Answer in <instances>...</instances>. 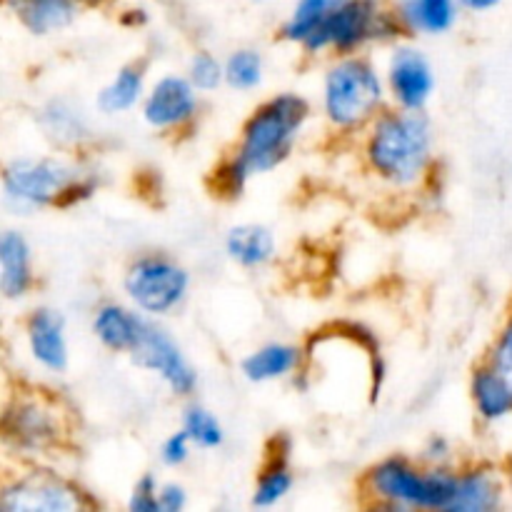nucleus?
I'll list each match as a JSON object with an SVG mask.
<instances>
[{"label": "nucleus", "instance_id": "2f4dec72", "mask_svg": "<svg viewBox=\"0 0 512 512\" xmlns=\"http://www.w3.org/2000/svg\"><path fill=\"white\" fill-rule=\"evenodd\" d=\"M160 512H180L188 508V490L180 483H160L158 490Z\"/></svg>", "mask_w": 512, "mask_h": 512}, {"label": "nucleus", "instance_id": "a211bd4d", "mask_svg": "<svg viewBox=\"0 0 512 512\" xmlns=\"http://www.w3.org/2000/svg\"><path fill=\"white\" fill-rule=\"evenodd\" d=\"M470 400H473L475 415L485 425H498L512 418L510 383L488 360H483L470 375Z\"/></svg>", "mask_w": 512, "mask_h": 512}, {"label": "nucleus", "instance_id": "0eeeda50", "mask_svg": "<svg viewBox=\"0 0 512 512\" xmlns=\"http://www.w3.org/2000/svg\"><path fill=\"white\" fill-rule=\"evenodd\" d=\"M3 438L18 458L38 463L63 448L68 415L60 400L45 390H20L5 405Z\"/></svg>", "mask_w": 512, "mask_h": 512}, {"label": "nucleus", "instance_id": "f257e3e1", "mask_svg": "<svg viewBox=\"0 0 512 512\" xmlns=\"http://www.w3.org/2000/svg\"><path fill=\"white\" fill-rule=\"evenodd\" d=\"M313 108L305 95L285 90L263 100L240 128L238 145L218 165V193L235 198L255 175L273 173L293 155Z\"/></svg>", "mask_w": 512, "mask_h": 512}, {"label": "nucleus", "instance_id": "20e7f679", "mask_svg": "<svg viewBox=\"0 0 512 512\" xmlns=\"http://www.w3.org/2000/svg\"><path fill=\"white\" fill-rule=\"evenodd\" d=\"M458 485V468L425 465L423 460L390 455L378 460L363 478V493L375 508L450 512Z\"/></svg>", "mask_w": 512, "mask_h": 512}, {"label": "nucleus", "instance_id": "7ed1b4c3", "mask_svg": "<svg viewBox=\"0 0 512 512\" xmlns=\"http://www.w3.org/2000/svg\"><path fill=\"white\" fill-rule=\"evenodd\" d=\"M95 188L98 180L88 168L60 155H20L3 170V203L13 215L80 203Z\"/></svg>", "mask_w": 512, "mask_h": 512}, {"label": "nucleus", "instance_id": "6ab92c4d", "mask_svg": "<svg viewBox=\"0 0 512 512\" xmlns=\"http://www.w3.org/2000/svg\"><path fill=\"white\" fill-rule=\"evenodd\" d=\"M303 365V348L293 343H265L240 360V373L248 383L263 385L295 375Z\"/></svg>", "mask_w": 512, "mask_h": 512}, {"label": "nucleus", "instance_id": "bb28decb", "mask_svg": "<svg viewBox=\"0 0 512 512\" xmlns=\"http://www.w3.org/2000/svg\"><path fill=\"white\" fill-rule=\"evenodd\" d=\"M180 428L193 438L195 448L215 450L225 443V428L220 425L218 415L205 408V405H188L183 410V425Z\"/></svg>", "mask_w": 512, "mask_h": 512}, {"label": "nucleus", "instance_id": "4be33fe9", "mask_svg": "<svg viewBox=\"0 0 512 512\" xmlns=\"http://www.w3.org/2000/svg\"><path fill=\"white\" fill-rule=\"evenodd\" d=\"M145 93H148V85H145V65L143 63H125L123 68H118V73L98 90V98L95 105L103 115H123L128 110L138 108L143 103Z\"/></svg>", "mask_w": 512, "mask_h": 512}, {"label": "nucleus", "instance_id": "ddd939ff", "mask_svg": "<svg viewBox=\"0 0 512 512\" xmlns=\"http://www.w3.org/2000/svg\"><path fill=\"white\" fill-rule=\"evenodd\" d=\"M25 345H28V355L40 370L45 373L60 375L65 373L70 360L68 348V325L60 310L40 305L25 315Z\"/></svg>", "mask_w": 512, "mask_h": 512}, {"label": "nucleus", "instance_id": "6e6552de", "mask_svg": "<svg viewBox=\"0 0 512 512\" xmlns=\"http://www.w3.org/2000/svg\"><path fill=\"white\" fill-rule=\"evenodd\" d=\"M123 293L148 318H165L188 298L190 273L165 253L138 255L123 273Z\"/></svg>", "mask_w": 512, "mask_h": 512}, {"label": "nucleus", "instance_id": "cd10ccee", "mask_svg": "<svg viewBox=\"0 0 512 512\" xmlns=\"http://www.w3.org/2000/svg\"><path fill=\"white\" fill-rule=\"evenodd\" d=\"M190 83L200 90V93H215L220 85H225V65L218 55L210 50H198L193 58L188 60V73Z\"/></svg>", "mask_w": 512, "mask_h": 512}, {"label": "nucleus", "instance_id": "39448f33", "mask_svg": "<svg viewBox=\"0 0 512 512\" xmlns=\"http://www.w3.org/2000/svg\"><path fill=\"white\" fill-rule=\"evenodd\" d=\"M323 118L335 133H360L390 105L385 75L363 53L333 58L323 75Z\"/></svg>", "mask_w": 512, "mask_h": 512}, {"label": "nucleus", "instance_id": "f704fd0d", "mask_svg": "<svg viewBox=\"0 0 512 512\" xmlns=\"http://www.w3.org/2000/svg\"><path fill=\"white\" fill-rule=\"evenodd\" d=\"M80 5H100V3H105V0H78Z\"/></svg>", "mask_w": 512, "mask_h": 512}, {"label": "nucleus", "instance_id": "a878e982", "mask_svg": "<svg viewBox=\"0 0 512 512\" xmlns=\"http://www.w3.org/2000/svg\"><path fill=\"white\" fill-rule=\"evenodd\" d=\"M225 85L238 93L255 90L265 78V58L255 48H238L223 60Z\"/></svg>", "mask_w": 512, "mask_h": 512}, {"label": "nucleus", "instance_id": "c756f323", "mask_svg": "<svg viewBox=\"0 0 512 512\" xmlns=\"http://www.w3.org/2000/svg\"><path fill=\"white\" fill-rule=\"evenodd\" d=\"M158 490L160 480L153 473L140 475L138 483L133 485V493L128 498V510L130 512H160L158 505Z\"/></svg>", "mask_w": 512, "mask_h": 512}, {"label": "nucleus", "instance_id": "c85d7f7f", "mask_svg": "<svg viewBox=\"0 0 512 512\" xmlns=\"http://www.w3.org/2000/svg\"><path fill=\"white\" fill-rule=\"evenodd\" d=\"M485 360H488V363L493 365L505 380H508L512 388V310L505 315L503 325H500L498 333H495L493 345H490Z\"/></svg>", "mask_w": 512, "mask_h": 512}, {"label": "nucleus", "instance_id": "5701e85b", "mask_svg": "<svg viewBox=\"0 0 512 512\" xmlns=\"http://www.w3.org/2000/svg\"><path fill=\"white\" fill-rule=\"evenodd\" d=\"M38 123L45 130V138L65 150L78 148L90 135V123L83 115V110H78L70 100L63 98L45 103L38 115Z\"/></svg>", "mask_w": 512, "mask_h": 512}, {"label": "nucleus", "instance_id": "412c9836", "mask_svg": "<svg viewBox=\"0 0 512 512\" xmlns=\"http://www.w3.org/2000/svg\"><path fill=\"white\" fill-rule=\"evenodd\" d=\"M400 25L410 35H445L458 23L460 0H398Z\"/></svg>", "mask_w": 512, "mask_h": 512}, {"label": "nucleus", "instance_id": "1a4fd4ad", "mask_svg": "<svg viewBox=\"0 0 512 512\" xmlns=\"http://www.w3.org/2000/svg\"><path fill=\"white\" fill-rule=\"evenodd\" d=\"M90 508L88 493L55 470L33 463L8 475L0 490L3 512H78Z\"/></svg>", "mask_w": 512, "mask_h": 512}, {"label": "nucleus", "instance_id": "4468645a", "mask_svg": "<svg viewBox=\"0 0 512 512\" xmlns=\"http://www.w3.org/2000/svg\"><path fill=\"white\" fill-rule=\"evenodd\" d=\"M508 483L498 465L473 463L458 468V485L450 512H493L505 505Z\"/></svg>", "mask_w": 512, "mask_h": 512}, {"label": "nucleus", "instance_id": "7c9ffc66", "mask_svg": "<svg viewBox=\"0 0 512 512\" xmlns=\"http://www.w3.org/2000/svg\"><path fill=\"white\" fill-rule=\"evenodd\" d=\"M193 448V438L180 428L163 440V445H160V460H163V465H168V468H180V465H185L190 460Z\"/></svg>", "mask_w": 512, "mask_h": 512}, {"label": "nucleus", "instance_id": "72a5a7b5", "mask_svg": "<svg viewBox=\"0 0 512 512\" xmlns=\"http://www.w3.org/2000/svg\"><path fill=\"white\" fill-rule=\"evenodd\" d=\"M503 0H460V8H465L468 13H490L495 10Z\"/></svg>", "mask_w": 512, "mask_h": 512}, {"label": "nucleus", "instance_id": "393cba45", "mask_svg": "<svg viewBox=\"0 0 512 512\" xmlns=\"http://www.w3.org/2000/svg\"><path fill=\"white\" fill-rule=\"evenodd\" d=\"M343 3L345 0H295L288 20H285L283 28H280V38L300 48L303 40Z\"/></svg>", "mask_w": 512, "mask_h": 512}, {"label": "nucleus", "instance_id": "9d476101", "mask_svg": "<svg viewBox=\"0 0 512 512\" xmlns=\"http://www.w3.org/2000/svg\"><path fill=\"white\" fill-rule=\"evenodd\" d=\"M133 363L145 373L155 375L165 383V388L178 398H190L198 388V373L185 358L183 348L175 343L173 335L155 323V318L148 320L143 330V338L130 353Z\"/></svg>", "mask_w": 512, "mask_h": 512}, {"label": "nucleus", "instance_id": "9b49d317", "mask_svg": "<svg viewBox=\"0 0 512 512\" xmlns=\"http://www.w3.org/2000/svg\"><path fill=\"white\" fill-rule=\"evenodd\" d=\"M385 85L390 105L403 110H425L435 93V70L428 55L413 43H395L385 63Z\"/></svg>", "mask_w": 512, "mask_h": 512}, {"label": "nucleus", "instance_id": "423d86ee", "mask_svg": "<svg viewBox=\"0 0 512 512\" xmlns=\"http://www.w3.org/2000/svg\"><path fill=\"white\" fill-rule=\"evenodd\" d=\"M395 10L380 0H345L333 10L308 38L300 50L310 58L318 55H355L378 43H390L403 35Z\"/></svg>", "mask_w": 512, "mask_h": 512}, {"label": "nucleus", "instance_id": "dca6fc26", "mask_svg": "<svg viewBox=\"0 0 512 512\" xmlns=\"http://www.w3.org/2000/svg\"><path fill=\"white\" fill-rule=\"evenodd\" d=\"M35 285L33 248L20 230H3L0 235V293L8 303H20Z\"/></svg>", "mask_w": 512, "mask_h": 512}, {"label": "nucleus", "instance_id": "2eb2a0df", "mask_svg": "<svg viewBox=\"0 0 512 512\" xmlns=\"http://www.w3.org/2000/svg\"><path fill=\"white\" fill-rule=\"evenodd\" d=\"M148 320V315H143L130 303H103L95 308L93 320H90V330H93L95 340L105 350L130 355L135 350V345L140 343V338H143V330L148 325Z\"/></svg>", "mask_w": 512, "mask_h": 512}, {"label": "nucleus", "instance_id": "f8f14e48", "mask_svg": "<svg viewBox=\"0 0 512 512\" xmlns=\"http://www.w3.org/2000/svg\"><path fill=\"white\" fill-rule=\"evenodd\" d=\"M200 113V90L188 75H163L155 80L140 103V115L150 130L180 133Z\"/></svg>", "mask_w": 512, "mask_h": 512}, {"label": "nucleus", "instance_id": "aec40b11", "mask_svg": "<svg viewBox=\"0 0 512 512\" xmlns=\"http://www.w3.org/2000/svg\"><path fill=\"white\" fill-rule=\"evenodd\" d=\"M225 253L240 268L258 270L273 263L275 255H278V240L268 225H233L225 235Z\"/></svg>", "mask_w": 512, "mask_h": 512}, {"label": "nucleus", "instance_id": "473e14b6", "mask_svg": "<svg viewBox=\"0 0 512 512\" xmlns=\"http://www.w3.org/2000/svg\"><path fill=\"white\" fill-rule=\"evenodd\" d=\"M450 458H453V448H450L448 438L433 435V438L425 440L423 453H420V460H423L425 465H450Z\"/></svg>", "mask_w": 512, "mask_h": 512}, {"label": "nucleus", "instance_id": "f03ea898", "mask_svg": "<svg viewBox=\"0 0 512 512\" xmlns=\"http://www.w3.org/2000/svg\"><path fill=\"white\" fill-rule=\"evenodd\" d=\"M363 133L365 168L385 188L410 193L425 183L435 165V133L423 110L388 105Z\"/></svg>", "mask_w": 512, "mask_h": 512}, {"label": "nucleus", "instance_id": "b1692460", "mask_svg": "<svg viewBox=\"0 0 512 512\" xmlns=\"http://www.w3.org/2000/svg\"><path fill=\"white\" fill-rule=\"evenodd\" d=\"M293 485H295V475L288 463V450L278 448L268 460H265L258 480H255L253 508H260V510L275 508V505H280L285 498H288Z\"/></svg>", "mask_w": 512, "mask_h": 512}, {"label": "nucleus", "instance_id": "c9c22d12", "mask_svg": "<svg viewBox=\"0 0 512 512\" xmlns=\"http://www.w3.org/2000/svg\"><path fill=\"white\" fill-rule=\"evenodd\" d=\"M258 3H265V0H258Z\"/></svg>", "mask_w": 512, "mask_h": 512}, {"label": "nucleus", "instance_id": "f3484780", "mask_svg": "<svg viewBox=\"0 0 512 512\" xmlns=\"http://www.w3.org/2000/svg\"><path fill=\"white\" fill-rule=\"evenodd\" d=\"M5 8L35 38L68 30L80 13L78 0H5Z\"/></svg>", "mask_w": 512, "mask_h": 512}]
</instances>
